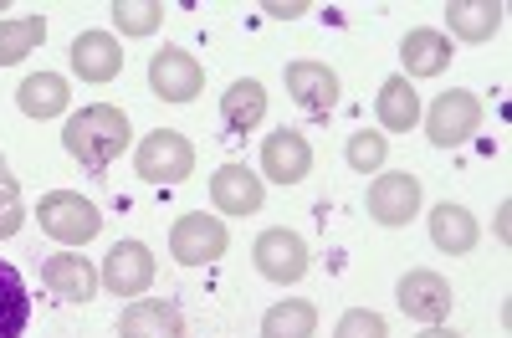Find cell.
Returning <instances> with one entry per match:
<instances>
[{
  "label": "cell",
  "instance_id": "obj_14",
  "mask_svg": "<svg viewBox=\"0 0 512 338\" xmlns=\"http://www.w3.org/2000/svg\"><path fill=\"white\" fill-rule=\"evenodd\" d=\"M287 93H292V103L303 113L328 118L333 103H338V72L323 67V62H292L287 67Z\"/></svg>",
  "mask_w": 512,
  "mask_h": 338
},
{
  "label": "cell",
  "instance_id": "obj_26",
  "mask_svg": "<svg viewBox=\"0 0 512 338\" xmlns=\"http://www.w3.org/2000/svg\"><path fill=\"white\" fill-rule=\"evenodd\" d=\"M113 26L123 36H154L164 26V6H159V0H118V6H113Z\"/></svg>",
  "mask_w": 512,
  "mask_h": 338
},
{
  "label": "cell",
  "instance_id": "obj_1",
  "mask_svg": "<svg viewBox=\"0 0 512 338\" xmlns=\"http://www.w3.org/2000/svg\"><path fill=\"white\" fill-rule=\"evenodd\" d=\"M128 139H134V129H128V113L113 108V103H93V108H82L67 118V129H62V144L67 154L82 164V169H108Z\"/></svg>",
  "mask_w": 512,
  "mask_h": 338
},
{
  "label": "cell",
  "instance_id": "obj_15",
  "mask_svg": "<svg viewBox=\"0 0 512 338\" xmlns=\"http://www.w3.org/2000/svg\"><path fill=\"white\" fill-rule=\"evenodd\" d=\"M72 72L82 77V82H113L118 72H123V47H118V36L113 31H82L77 41H72Z\"/></svg>",
  "mask_w": 512,
  "mask_h": 338
},
{
  "label": "cell",
  "instance_id": "obj_3",
  "mask_svg": "<svg viewBox=\"0 0 512 338\" xmlns=\"http://www.w3.org/2000/svg\"><path fill=\"white\" fill-rule=\"evenodd\" d=\"M36 221H41V231H47L52 241H62V246H88V241L103 231L98 205L82 200L77 190H52L47 200H41Z\"/></svg>",
  "mask_w": 512,
  "mask_h": 338
},
{
  "label": "cell",
  "instance_id": "obj_22",
  "mask_svg": "<svg viewBox=\"0 0 512 338\" xmlns=\"http://www.w3.org/2000/svg\"><path fill=\"white\" fill-rule=\"evenodd\" d=\"M221 118H226V129H231V134H251L256 123L267 118V88H262L256 77L231 82L226 98H221Z\"/></svg>",
  "mask_w": 512,
  "mask_h": 338
},
{
  "label": "cell",
  "instance_id": "obj_24",
  "mask_svg": "<svg viewBox=\"0 0 512 338\" xmlns=\"http://www.w3.org/2000/svg\"><path fill=\"white\" fill-rule=\"evenodd\" d=\"M313 333H318L313 303H272L262 318V338H313Z\"/></svg>",
  "mask_w": 512,
  "mask_h": 338
},
{
  "label": "cell",
  "instance_id": "obj_7",
  "mask_svg": "<svg viewBox=\"0 0 512 338\" xmlns=\"http://www.w3.org/2000/svg\"><path fill=\"white\" fill-rule=\"evenodd\" d=\"M154 251L144 241H118L108 257H103V272L98 282L113 292V298H144V292L154 287Z\"/></svg>",
  "mask_w": 512,
  "mask_h": 338
},
{
  "label": "cell",
  "instance_id": "obj_8",
  "mask_svg": "<svg viewBox=\"0 0 512 338\" xmlns=\"http://www.w3.org/2000/svg\"><path fill=\"white\" fill-rule=\"evenodd\" d=\"M149 88H154V98H164V103H190V98H200V88H205V67H200L185 47H164V52L149 57Z\"/></svg>",
  "mask_w": 512,
  "mask_h": 338
},
{
  "label": "cell",
  "instance_id": "obj_10",
  "mask_svg": "<svg viewBox=\"0 0 512 338\" xmlns=\"http://www.w3.org/2000/svg\"><path fill=\"white\" fill-rule=\"evenodd\" d=\"M400 308L415 318V323H446L451 318V282L431 267H415L400 277Z\"/></svg>",
  "mask_w": 512,
  "mask_h": 338
},
{
  "label": "cell",
  "instance_id": "obj_4",
  "mask_svg": "<svg viewBox=\"0 0 512 338\" xmlns=\"http://www.w3.org/2000/svg\"><path fill=\"white\" fill-rule=\"evenodd\" d=\"M251 262H256V272H262L267 282H277V287L303 282V277H308V267H313V257H308V241L297 236V231H287V226H272V231L256 236V246H251Z\"/></svg>",
  "mask_w": 512,
  "mask_h": 338
},
{
  "label": "cell",
  "instance_id": "obj_25",
  "mask_svg": "<svg viewBox=\"0 0 512 338\" xmlns=\"http://www.w3.org/2000/svg\"><path fill=\"white\" fill-rule=\"evenodd\" d=\"M36 41H47V21H41V16H11V21H0V67H16L21 57H31Z\"/></svg>",
  "mask_w": 512,
  "mask_h": 338
},
{
  "label": "cell",
  "instance_id": "obj_16",
  "mask_svg": "<svg viewBox=\"0 0 512 338\" xmlns=\"http://www.w3.org/2000/svg\"><path fill=\"white\" fill-rule=\"evenodd\" d=\"M118 338H185V318H180L175 303L144 298V303H128V308H123Z\"/></svg>",
  "mask_w": 512,
  "mask_h": 338
},
{
  "label": "cell",
  "instance_id": "obj_27",
  "mask_svg": "<svg viewBox=\"0 0 512 338\" xmlns=\"http://www.w3.org/2000/svg\"><path fill=\"white\" fill-rule=\"evenodd\" d=\"M344 159H349V169H359V175H379L384 159H390V139L374 134V129H364V134H354V139H349Z\"/></svg>",
  "mask_w": 512,
  "mask_h": 338
},
{
  "label": "cell",
  "instance_id": "obj_20",
  "mask_svg": "<svg viewBox=\"0 0 512 338\" xmlns=\"http://www.w3.org/2000/svg\"><path fill=\"white\" fill-rule=\"evenodd\" d=\"M477 236H482V226H477V216L466 205H436L431 210V241L446 251V257H466V251L477 246Z\"/></svg>",
  "mask_w": 512,
  "mask_h": 338
},
{
  "label": "cell",
  "instance_id": "obj_30",
  "mask_svg": "<svg viewBox=\"0 0 512 338\" xmlns=\"http://www.w3.org/2000/svg\"><path fill=\"white\" fill-rule=\"evenodd\" d=\"M267 16L292 21V16H308V6H303V0H292V6H282V0H267Z\"/></svg>",
  "mask_w": 512,
  "mask_h": 338
},
{
  "label": "cell",
  "instance_id": "obj_31",
  "mask_svg": "<svg viewBox=\"0 0 512 338\" xmlns=\"http://www.w3.org/2000/svg\"><path fill=\"white\" fill-rule=\"evenodd\" d=\"M420 338H461V333H456V328H446V323H431Z\"/></svg>",
  "mask_w": 512,
  "mask_h": 338
},
{
  "label": "cell",
  "instance_id": "obj_9",
  "mask_svg": "<svg viewBox=\"0 0 512 338\" xmlns=\"http://www.w3.org/2000/svg\"><path fill=\"white\" fill-rule=\"evenodd\" d=\"M369 216L379 226H410L415 221V210H420V180L405 175V169H390V175H379L369 185Z\"/></svg>",
  "mask_w": 512,
  "mask_h": 338
},
{
  "label": "cell",
  "instance_id": "obj_23",
  "mask_svg": "<svg viewBox=\"0 0 512 338\" xmlns=\"http://www.w3.org/2000/svg\"><path fill=\"white\" fill-rule=\"evenodd\" d=\"M31 323V298H26V282L11 262H0V338H21Z\"/></svg>",
  "mask_w": 512,
  "mask_h": 338
},
{
  "label": "cell",
  "instance_id": "obj_12",
  "mask_svg": "<svg viewBox=\"0 0 512 338\" xmlns=\"http://www.w3.org/2000/svg\"><path fill=\"white\" fill-rule=\"evenodd\" d=\"M41 287H47L52 298H62V303H93L103 282H98L93 262H82L77 251H57V257L41 262Z\"/></svg>",
  "mask_w": 512,
  "mask_h": 338
},
{
  "label": "cell",
  "instance_id": "obj_19",
  "mask_svg": "<svg viewBox=\"0 0 512 338\" xmlns=\"http://www.w3.org/2000/svg\"><path fill=\"white\" fill-rule=\"evenodd\" d=\"M400 62H405V77H441L451 67V41L446 31H431V26H420L400 41Z\"/></svg>",
  "mask_w": 512,
  "mask_h": 338
},
{
  "label": "cell",
  "instance_id": "obj_21",
  "mask_svg": "<svg viewBox=\"0 0 512 338\" xmlns=\"http://www.w3.org/2000/svg\"><path fill=\"white\" fill-rule=\"evenodd\" d=\"M16 103H21L26 118H62L67 103H72V88H67V77H57V72H31L16 88Z\"/></svg>",
  "mask_w": 512,
  "mask_h": 338
},
{
  "label": "cell",
  "instance_id": "obj_6",
  "mask_svg": "<svg viewBox=\"0 0 512 338\" xmlns=\"http://www.w3.org/2000/svg\"><path fill=\"white\" fill-rule=\"evenodd\" d=\"M477 129H482V98L466 93V88H451V93H441L431 108H425V134H431L436 149H456Z\"/></svg>",
  "mask_w": 512,
  "mask_h": 338
},
{
  "label": "cell",
  "instance_id": "obj_11",
  "mask_svg": "<svg viewBox=\"0 0 512 338\" xmlns=\"http://www.w3.org/2000/svg\"><path fill=\"white\" fill-rule=\"evenodd\" d=\"M210 200H216L221 216H256L267 200V180L246 164H221L216 175H210Z\"/></svg>",
  "mask_w": 512,
  "mask_h": 338
},
{
  "label": "cell",
  "instance_id": "obj_28",
  "mask_svg": "<svg viewBox=\"0 0 512 338\" xmlns=\"http://www.w3.org/2000/svg\"><path fill=\"white\" fill-rule=\"evenodd\" d=\"M333 338H390V323H384L379 313H369V308H349L344 318H338Z\"/></svg>",
  "mask_w": 512,
  "mask_h": 338
},
{
  "label": "cell",
  "instance_id": "obj_2",
  "mask_svg": "<svg viewBox=\"0 0 512 338\" xmlns=\"http://www.w3.org/2000/svg\"><path fill=\"white\" fill-rule=\"evenodd\" d=\"M134 169L149 185H185L195 175V144L180 129H154L134 149Z\"/></svg>",
  "mask_w": 512,
  "mask_h": 338
},
{
  "label": "cell",
  "instance_id": "obj_13",
  "mask_svg": "<svg viewBox=\"0 0 512 338\" xmlns=\"http://www.w3.org/2000/svg\"><path fill=\"white\" fill-rule=\"evenodd\" d=\"M308 169H313V144L297 129H277L272 139H262V175L272 185H297L308 180Z\"/></svg>",
  "mask_w": 512,
  "mask_h": 338
},
{
  "label": "cell",
  "instance_id": "obj_5",
  "mask_svg": "<svg viewBox=\"0 0 512 338\" xmlns=\"http://www.w3.org/2000/svg\"><path fill=\"white\" fill-rule=\"evenodd\" d=\"M231 246V231L226 221L205 216V210H190V216L175 221V231H169V257H175L180 267H205V262H221Z\"/></svg>",
  "mask_w": 512,
  "mask_h": 338
},
{
  "label": "cell",
  "instance_id": "obj_32",
  "mask_svg": "<svg viewBox=\"0 0 512 338\" xmlns=\"http://www.w3.org/2000/svg\"><path fill=\"white\" fill-rule=\"evenodd\" d=\"M0 185H11V164H6V154H0Z\"/></svg>",
  "mask_w": 512,
  "mask_h": 338
},
{
  "label": "cell",
  "instance_id": "obj_18",
  "mask_svg": "<svg viewBox=\"0 0 512 338\" xmlns=\"http://www.w3.org/2000/svg\"><path fill=\"white\" fill-rule=\"evenodd\" d=\"M374 108H379V129L384 134H410L415 123H420V93H415V82L410 77H384Z\"/></svg>",
  "mask_w": 512,
  "mask_h": 338
},
{
  "label": "cell",
  "instance_id": "obj_29",
  "mask_svg": "<svg viewBox=\"0 0 512 338\" xmlns=\"http://www.w3.org/2000/svg\"><path fill=\"white\" fill-rule=\"evenodd\" d=\"M21 221H26V210H21V190H16V180H11V185H0V241L16 236Z\"/></svg>",
  "mask_w": 512,
  "mask_h": 338
},
{
  "label": "cell",
  "instance_id": "obj_17",
  "mask_svg": "<svg viewBox=\"0 0 512 338\" xmlns=\"http://www.w3.org/2000/svg\"><path fill=\"white\" fill-rule=\"evenodd\" d=\"M507 21V6L502 0H451L446 6V26L451 36L461 41H472V47H482V41H492Z\"/></svg>",
  "mask_w": 512,
  "mask_h": 338
}]
</instances>
